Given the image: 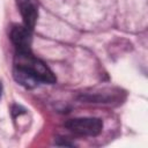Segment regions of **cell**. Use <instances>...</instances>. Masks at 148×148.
Returning a JSON list of instances; mask_svg holds the SVG:
<instances>
[{
	"instance_id": "6da1fadb",
	"label": "cell",
	"mask_w": 148,
	"mask_h": 148,
	"mask_svg": "<svg viewBox=\"0 0 148 148\" xmlns=\"http://www.w3.org/2000/svg\"><path fill=\"white\" fill-rule=\"evenodd\" d=\"M14 67L20 68L32 77H35L39 83H49L52 84L57 81L52 71L46 66L44 61L35 57L31 51L18 52L16 51L14 58Z\"/></svg>"
},
{
	"instance_id": "7a4b0ae2",
	"label": "cell",
	"mask_w": 148,
	"mask_h": 148,
	"mask_svg": "<svg viewBox=\"0 0 148 148\" xmlns=\"http://www.w3.org/2000/svg\"><path fill=\"white\" fill-rule=\"evenodd\" d=\"M65 127L77 135L97 136L103 130V121L96 117L73 118L65 123Z\"/></svg>"
},
{
	"instance_id": "3957f363",
	"label": "cell",
	"mask_w": 148,
	"mask_h": 148,
	"mask_svg": "<svg viewBox=\"0 0 148 148\" xmlns=\"http://www.w3.org/2000/svg\"><path fill=\"white\" fill-rule=\"evenodd\" d=\"M123 92L119 89H103L101 91L95 92H84L79 99L84 103H106L111 104L113 102L121 103L124 97H121Z\"/></svg>"
},
{
	"instance_id": "277c9868",
	"label": "cell",
	"mask_w": 148,
	"mask_h": 148,
	"mask_svg": "<svg viewBox=\"0 0 148 148\" xmlns=\"http://www.w3.org/2000/svg\"><path fill=\"white\" fill-rule=\"evenodd\" d=\"M9 38L14 44L16 51L25 52L31 51V30H29L25 25H13L10 29Z\"/></svg>"
},
{
	"instance_id": "5b68a950",
	"label": "cell",
	"mask_w": 148,
	"mask_h": 148,
	"mask_svg": "<svg viewBox=\"0 0 148 148\" xmlns=\"http://www.w3.org/2000/svg\"><path fill=\"white\" fill-rule=\"evenodd\" d=\"M16 5L23 18V25L32 31L38 17V9L35 0H16Z\"/></svg>"
},
{
	"instance_id": "8992f818",
	"label": "cell",
	"mask_w": 148,
	"mask_h": 148,
	"mask_svg": "<svg viewBox=\"0 0 148 148\" xmlns=\"http://www.w3.org/2000/svg\"><path fill=\"white\" fill-rule=\"evenodd\" d=\"M54 145L56 146H59V147H74V142H71L68 141L67 139L65 138H58L54 140Z\"/></svg>"
},
{
	"instance_id": "52a82bcc",
	"label": "cell",
	"mask_w": 148,
	"mask_h": 148,
	"mask_svg": "<svg viewBox=\"0 0 148 148\" xmlns=\"http://www.w3.org/2000/svg\"><path fill=\"white\" fill-rule=\"evenodd\" d=\"M1 94H2V84L0 82V97H1Z\"/></svg>"
}]
</instances>
